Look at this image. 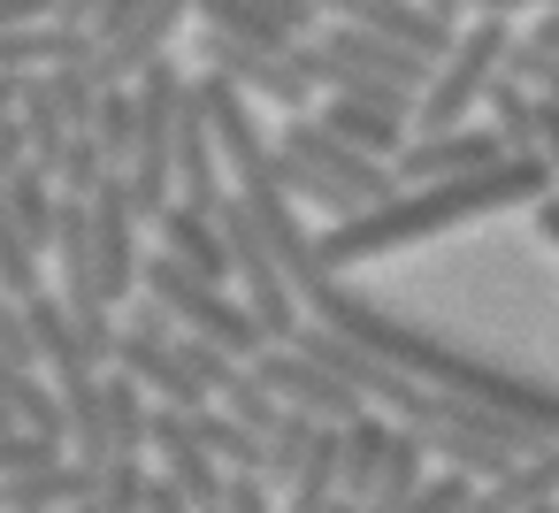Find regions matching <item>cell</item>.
<instances>
[{
  "label": "cell",
  "mask_w": 559,
  "mask_h": 513,
  "mask_svg": "<svg viewBox=\"0 0 559 513\" xmlns=\"http://www.w3.org/2000/svg\"><path fill=\"white\" fill-rule=\"evenodd\" d=\"M559 184V169L544 154H506L498 169H475V177H444V184H399L383 207L368 215H345V223H322L314 230V253L330 269H360V261H383V253H406L421 238H444V230H467L498 207H536L544 192Z\"/></svg>",
  "instance_id": "1"
},
{
  "label": "cell",
  "mask_w": 559,
  "mask_h": 513,
  "mask_svg": "<svg viewBox=\"0 0 559 513\" xmlns=\"http://www.w3.org/2000/svg\"><path fill=\"white\" fill-rule=\"evenodd\" d=\"M146 291L177 314V330H192V337H215V345H230L238 360H261L276 337H269V322L246 307V291H230V284H215V276H200V269H185L177 253H146Z\"/></svg>",
  "instance_id": "2"
},
{
  "label": "cell",
  "mask_w": 559,
  "mask_h": 513,
  "mask_svg": "<svg viewBox=\"0 0 559 513\" xmlns=\"http://www.w3.org/2000/svg\"><path fill=\"white\" fill-rule=\"evenodd\" d=\"M513 24L506 16H467L460 24V39H452V55L437 62V77H429V93H421V108H414V131H460V123H475V108L490 100V85L506 77V55H513Z\"/></svg>",
  "instance_id": "3"
},
{
  "label": "cell",
  "mask_w": 559,
  "mask_h": 513,
  "mask_svg": "<svg viewBox=\"0 0 559 513\" xmlns=\"http://www.w3.org/2000/svg\"><path fill=\"white\" fill-rule=\"evenodd\" d=\"M139 146H131V192H139V207L146 215H162L169 200H177V123H185V70L162 55L139 85Z\"/></svg>",
  "instance_id": "4"
},
{
  "label": "cell",
  "mask_w": 559,
  "mask_h": 513,
  "mask_svg": "<svg viewBox=\"0 0 559 513\" xmlns=\"http://www.w3.org/2000/svg\"><path fill=\"white\" fill-rule=\"evenodd\" d=\"M200 62L230 85H246L253 100H276L292 116H307L314 100V77L299 62V47H253V39H230V32H200Z\"/></svg>",
  "instance_id": "5"
},
{
  "label": "cell",
  "mask_w": 559,
  "mask_h": 513,
  "mask_svg": "<svg viewBox=\"0 0 559 513\" xmlns=\"http://www.w3.org/2000/svg\"><path fill=\"white\" fill-rule=\"evenodd\" d=\"M253 375H261L284 406H299V414H314V421H353V414L376 406L353 375H337V368H330L322 353H307V345H269V353L253 360Z\"/></svg>",
  "instance_id": "6"
},
{
  "label": "cell",
  "mask_w": 559,
  "mask_h": 513,
  "mask_svg": "<svg viewBox=\"0 0 559 513\" xmlns=\"http://www.w3.org/2000/svg\"><path fill=\"white\" fill-rule=\"evenodd\" d=\"M276 146H284V154H307L314 169H330V177H337V184H353V192H360L368 207H383V200L399 192V169H391L383 154H368V146H353L345 131H330L322 116H292Z\"/></svg>",
  "instance_id": "7"
},
{
  "label": "cell",
  "mask_w": 559,
  "mask_h": 513,
  "mask_svg": "<svg viewBox=\"0 0 559 513\" xmlns=\"http://www.w3.org/2000/svg\"><path fill=\"white\" fill-rule=\"evenodd\" d=\"M154 467H162L200 513H215V505L230 498V467L200 444V429H192L185 406H154Z\"/></svg>",
  "instance_id": "8"
},
{
  "label": "cell",
  "mask_w": 559,
  "mask_h": 513,
  "mask_svg": "<svg viewBox=\"0 0 559 513\" xmlns=\"http://www.w3.org/2000/svg\"><path fill=\"white\" fill-rule=\"evenodd\" d=\"M498 162H506V139L490 123H460V131H414V146L391 169H399V184H444V177H475Z\"/></svg>",
  "instance_id": "9"
},
{
  "label": "cell",
  "mask_w": 559,
  "mask_h": 513,
  "mask_svg": "<svg viewBox=\"0 0 559 513\" xmlns=\"http://www.w3.org/2000/svg\"><path fill=\"white\" fill-rule=\"evenodd\" d=\"M154 238H162V253H177L185 269L215 276V284H238V253H230L223 207H192V200H169V207L154 215Z\"/></svg>",
  "instance_id": "10"
},
{
  "label": "cell",
  "mask_w": 559,
  "mask_h": 513,
  "mask_svg": "<svg viewBox=\"0 0 559 513\" xmlns=\"http://www.w3.org/2000/svg\"><path fill=\"white\" fill-rule=\"evenodd\" d=\"M0 223H9L16 238H32L39 253H55V238H62V184H55V169H39V162L0 169Z\"/></svg>",
  "instance_id": "11"
},
{
  "label": "cell",
  "mask_w": 559,
  "mask_h": 513,
  "mask_svg": "<svg viewBox=\"0 0 559 513\" xmlns=\"http://www.w3.org/2000/svg\"><path fill=\"white\" fill-rule=\"evenodd\" d=\"M70 62H100V32L85 24H24V32H0V70H16V77H39V70H70Z\"/></svg>",
  "instance_id": "12"
},
{
  "label": "cell",
  "mask_w": 559,
  "mask_h": 513,
  "mask_svg": "<svg viewBox=\"0 0 559 513\" xmlns=\"http://www.w3.org/2000/svg\"><path fill=\"white\" fill-rule=\"evenodd\" d=\"M100 498V467L93 460H55V467H32V475H0V513H70Z\"/></svg>",
  "instance_id": "13"
},
{
  "label": "cell",
  "mask_w": 559,
  "mask_h": 513,
  "mask_svg": "<svg viewBox=\"0 0 559 513\" xmlns=\"http://www.w3.org/2000/svg\"><path fill=\"white\" fill-rule=\"evenodd\" d=\"M185 337V330H177ZM177 337H146V330H123V345H116V368L123 375H139L162 406H207V391H200V375L185 368V353H177Z\"/></svg>",
  "instance_id": "14"
},
{
  "label": "cell",
  "mask_w": 559,
  "mask_h": 513,
  "mask_svg": "<svg viewBox=\"0 0 559 513\" xmlns=\"http://www.w3.org/2000/svg\"><path fill=\"white\" fill-rule=\"evenodd\" d=\"M330 131H345L353 146H368V154H383V162H399L406 146H414V116L406 108H383V100H353V93H322V108H314Z\"/></svg>",
  "instance_id": "15"
},
{
  "label": "cell",
  "mask_w": 559,
  "mask_h": 513,
  "mask_svg": "<svg viewBox=\"0 0 559 513\" xmlns=\"http://www.w3.org/2000/svg\"><path fill=\"white\" fill-rule=\"evenodd\" d=\"M0 429H39V437L70 444V398H62V383H47L39 368L0 375Z\"/></svg>",
  "instance_id": "16"
},
{
  "label": "cell",
  "mask_w": 559,
  "mask_h": 513,
  "mask_svg": "<svg viewBox=\"0 0 559 513\" xmlns=\"http://www.w3.org/2000/svg\"><path fill=\"white\" fill-rule=\"evenodd\" d=\"M337 437H345V498H360V505H368V490H376V475H383V460H391V437H399V414H383V406H368V414H353V421H337Z\"/></svg>",
  "instance_id": "17"
},
{
  "label": "cell",
  "mask_w": 559,
  "mask_h": 513,
  "mask_svg": "<svg viewBox=\"0 0 559 513\" xmlns=\"http://www.w3.org/2000/svg\"><path fill=\"white\" fill-rule=\"evenodd\" d=\"M276 184H284V192H292L299 207H314L322 223H345V215H368V200H360L353 184H337L330 169H314L307 154H284V146H276Z\"/></svg>",
  "instance_id": "18"
},
{
  "label": "cell",
  "mask_w": 559,
  "mask_h": 513,
  "mask_svg": "<svg viewBox=\"0 0 559 513\" xmlns=\"http://www.w3.org/2000/svg\"><path fill=\"white\" fill-rule=\"evenodd\" d=\"M185 414H192L200 444H207V452H215L230 475H238V467H253V475H261V460H269V437H261L246 414H230L223 398H207V406H185Z\"/></svg>",
  "instance_id": "19"
},
{
  "label": "cell",
  "mask_w": 559,
  "mask_h": 513,
  "mask_svg": "<svg viewBox=\"0 0 559 513\" xmlns=\"http://www.w3.org/2000/svg\"><path fill=\"white\" fill-rule=\"evenodd\" d=\"M483 123L506 139V154H536V123H544V100L506 70L498 85H490V100H483Z\"/></svg>",
  "instance_id": "20"
},
{
  "label": "cell",
  "mask_w": 559,
  "mask_h": 513,
  "mask_svg": "<svg viewBox=\"0 0 559 513\" xmlns=\"http://www.w3.org/2000/svg\"><path fill=\"white\" fill-rule=\"evenodd\" d=\"M200 32H230V39H253V47H299V32L276 24L261 0H200Z\"/></svg>",
  "instance_id": "21"
},
{
  "label": "cell",
  "mask_w": 559,
  "mask_h": 513,
  "mask_svg": "<svg viewBox=\"0 0 559 513\" xmlns=\"http://www.w3.org/2000/svg\"><path fill=\"white\" fill-rule=\"evenodd\" d=\"M314 437H322V421L314 414H299V406H284V421L269 429V460H261V475L276 482V498L299 482V467L314 460Z\"/></svg>",
  "instance_id": "22"
},
{
  "label": "cell",
  "mask_w": 559,
  "mask_h": 513,
  "mask_svg": "<svg viewBox=\"0 0 559 513\" xmlns=\"http://www.w3.org/2000/svg\"><path fill=\"white\" fill-rule=\"evenodd\" d=\"M108 177H116V154L100 146V131H70V146H62V162H55L62 200H93Z\"/></svg>",
  "instance_id": "23"
},
{
  "label": "cell",
  "mask_w": 559,
  "mask_h": 513,
  "mask_svg": "<svg viewBox=\"0 0 559 513\" xmlns=\"http://www.w3.org/2000/svg\"><path fill=\"white\" fill-rule=\"evenodd\" d=\"M513 513H528V505H559V444H544V452H528V460H513L498 482H490Z\"/></svg>",
  "instance_id": "24"
},
{
  "label": "cell",
  "mask_w": 559,
  "mask_h": 513,
  "mask_svg": "<svg viewBox=\"0 0 559 513\" xmlns=\"http://www.w3.org/2000/svg\"><path fill=\"white\" fill-rule=\"evenodd\" d=\"M39 291H55L47 253H39L32 238H16L9 223H0V299H39Z\"/></svg>",
  "instance_id": "25"
},
{
  "label": "cell",
  "mask_w": 559,
  "mask_h": 513,
  "mask_svg": "<svg viewBox=\"0 0 559 513\" xmlns=\"http://www.w3.org/2000/svg\"><path fill=\"white\" fill-rule=\"evenodd\" d=\"M24 368H47L39 330H32V307L24 299H0V375H24Z\"/></svg>",
  "instance_id": "26"
},
{
  "label": "cell",
  "mask_w": 559,
  "mask_h": 513,
  "mask_svg": "<svg viewBox=\"0 0 559 513\" xmlns=\"http://www.w3.org/2000/svg\"><path fill=\"white\" fill-rule=\"evenodd\" d=\"M70 460L62 437H39V429H0V475H32V467H55Z\"/></svg>",
  "instance_id": "27"
},
{
  "label": "cell",
  "mask_w": 559,
  "mask_h": 513,
  "mask_svg": "<svg viewBox=\"0 0 559 513\" xmlns=\"http://www.w3.org/2000/svg\"><path fill=\"white\" fill-rule=\"evenodd\" d=\"M475 490H483L475 475H460V467H437V475H429V482H421V490H414V498H406L399 513H460V505H467Z\"/></svg>",
  "instance_id": "28"
},
{
  "label": "cell",
  "mask_w": 559,
  "mask_h": 513,
  "mask_svg": "<svg viewBox=\"0 0 559 513\" xmlns=\"http://www.w3.org/2000/svg\"><path fill=\"white\" fill-rule=\"evenodd\" d=\"M506 70H513V77H521L528 93H551V100H559V55H551V47H536L528 32L513 39V55H506Z\"/></svg>",
  "instance_id": "29"
},
{
  "label": "cell",
  "mask_w": 559,
  "mask_h": 513,
  "mask_svg": "<svg viewBox=\"0 0 559 513\" xmlns=\"http://www.w3.org/2000/svg\"><path fill=\"white\" fill-rule=\"evenodd\" d=\"M62 16V0H0V32H24V24H47Z\"/></svg>",
  "instance_id": "30"
},
{
  "label": "cell",
  "mask_w": 559,
  "mask_h": 513,
  "mask_svg": "<svg viewBox=\"0 0 559 513\" xmlns=\"http://www.w3.org/2000/svg\"><path fill=\"white\" fill-rule=\"evenodd\" d=\"M467 9H475V16H506V24H521V16L536 24V16L559 9V0H467Z\"/></svg>",
  "instance_id": "31"
},
{
  "label": "cell",
  "mask_w": 559,
  "mask_h": 513,
  "mask_svg": "<svg viewBox=\"0 0 559 513\" xmlns=\"http://www.w3.org/2000/svg\"><path fill=\"white\" fill-rule=\"evenodd\" d=\"M261 9H269L276 24H292V32H322V9H314V0H261Z\"/></svg>",
  "instance_id": "32"
},
{
  "label": "cell",
  "mask_w": 559,
  "mask_h": 513,
  "mask_svg": "<svg viewBox=\"0 0 559 513\" xmlns=\"http://www.w3.org/2000/svg\"><path fill=\"white\" fill-rule=\"evenodd\" d=\"M528 230H536V246H551V253H559V184L528 207Z\"/></svg>",
  "instance_id": "33"
},
{
  "label": "cell",
  "mask_w": 559,
  "mask_h": 513,
  "mask_svg": "<svg viewBox=\"0 0 559 513\" xmlns=\"http://www.w3.org/2000/svg\"><path fill=\"white\" fill-rule=\"evenodd\" d=\"M536 100H544V123H536V154H544V162L559 169V100H551V93H536Z\"/></svg>",
  "instance_id": "34"
},
{
  "label": "cell",
  "mask_w": 559,
  "mask_h": 513,
  "mask_svg": "<svg viewBox=\"0 0 559 513\" xmlns=\"http://www.w3.org/2000/svg\"><path fill=\"white\" fill-rule=\"evenodd\" d=\"M100 9H108V0H62V24H85V32H93Z\"/></svg>",
  "instance_id": "35"
},
{
  "label": "cell",
  "mask_w": 559,
  "mask_h": 513,
  "mask_svg": "<svg viewBox=\"0 0 559 513\" xmlns=\"http://www.w3.org/2000/svg\"><path fill=\"white\" fill-rule=\"evenodd\" d=\"M460 513H513V505H506V498H498V490H490V482H483V490H475V498H467V505H460Z\"/></svg>",
  "instance_id": "36"
},
{
  "label": "cell",
  "mask_w": 559,
  "mask_h": 513,
  "mask_svg": "<svg viewBox=\"0 0 559 513\" xmlns=\"http://www.w3.org/2000/svg\"><path fill=\"white\" fill-rule=\"evenodd\" d=\"M528 513H559V505H528Z\"/></svg>",
  "instance_id": "37"
}]
</instances>
